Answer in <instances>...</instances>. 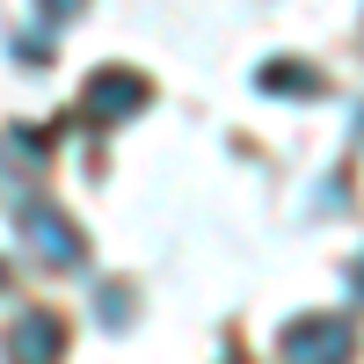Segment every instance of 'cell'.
Masks as SVG:
<instances>
[{
    "instance_id": "6",
    "label": "cell",
    "mask_w": 364,
    "mask_h": 364,
    "mask_svg": "<svg viewBox=\"0 0 364 364\" xmlns=\"http://www.w3.org/2000/svg\"><path fill=\"white\" fill-rule=\"evenodd\" d=\"M262 87H314L299 66H262Z\"/></svg>"
},
{
    "instance_id": "4",
    "label": "cell",
    "mask_w": 364,
    "mask_h": 364,
    "mask_svg": "<svg viewBox=\"0 0 364 364\" xmlns=\"http://www.w3.org/2000/svg\"><path fill=\"white\" fill-rule=\"evenodd\" d=\"M343 357H350L343 321H291L284 328V364H343Z\"/></svg>"
},
{
    "instance_id": "3",
    "label": "cell",
    "mask_w": 364,
    "mask_h": 364,
    "mask_svg": "<svg viewBox=\"0 0 364 364\" xmlns=\"http://www.w3.org/2000/svg\"><path fill=\"white\" fill-rule=\"evenodd\" d=\"M58 350H66L58 314H15L8 336H0V357H8V364H58Z\"/></svg>"
},
{
    "instance_id": "2",
    "label": "cell",
    "mask_w": 364,
    "mask_h": 364,
    "mask_svg": "<svg viewBox=\"0 0 364 364\" xmlns=\"http://www.w3.org/2000/svg\"><path fill=\"white\" fill-rule=\"evenodd\" d=\"M146 73H132V66H109V73H87V117H102V124H124V117H139L146 109Z\"/></svg>"
},
{
    "instance_id": "1",
    "label": "cell",
    "mask_w": 364,
    "mask_h": 364,
    "mask_svg": "<svg viewBox=\"0 0 364 364\" xmlns=\"http://www.w3.org/2000/svg\"><path fill=\"white\" fill-rule=\"evenodd\" d=\"M15 226H22L29 255H37L44 269H80V262H87V240H80V226H73L58 204H44V197H22V204H15Z\"/></svg>"
},
{
    "instance_id": "8",
    "label": "cell",
    "mask_w": 364,
    "mask_h": 364,
    "mask_svg": "<svg viewBox=\"0 0 364 364\" xmlns=\"http://www.w3.org/2000/svg\"><path fill=\"white\" fill-rule=\"evenodd\" d=\"M0 284H8V262H0Z\"/></svg>"
},
{
    "instance_id": "7",
    "label": "cell",
    "mask_w": 364,
    "mask_h": 364,
    "mask_svg": "<svg viewBox=\"0 0 364 364\" xmlns=\"http://www.w3.org/2000/svg\"><path fill=\"white\" fill-rule=\"evenodd\" d=\"M80 8H87V0H37L44 22H66V15H80Z\"/></svg>"
},
{
    "instance_id": "5",
    "label": "cell",
    "mask_w": 364,
    "mask_h": 364,
    "mask_svg": "<svg viewBox=\"0 0 364 364\" xmlns=\"http://www.w3.org/2000/svg\"><path fill=\"white\" fill-rule=\"evenodd\" d=\"M95 321L124 328V321H132V284H102V291H95Z\"/></svg>"
}]
</instances>
